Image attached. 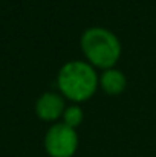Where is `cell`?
Masks as SVG:
<instances>
[{
    "mask_svg": "<svg viewBox=\"0 0 156 157\" xmlns=\"http://www.w3.org/2000/svg\"><path fill=\"white\" fill-rule=\"evenodd\" d=\"M58 87L67 99L74 102L87 101L97 90L98 78L94 67L84 61L66 63L58 73Z\"/></svg>",
    "mask_w": 156,
    "mask_h": 157,
    "instance_id": "1",
    "label": "cell"
},
{
    "mask_svg": "<svg viewBox=\"0 0 156 157\" xmlns=\"http://www.w3.org/2000/svg\"><path fill=\"white\" fill-rule=\"evenodd\" d=\"M81 49L90 64L112 69L121 56L119 40L104 28H90L81 37Z\"/></svg>",
    "mask_w": 156,
    "mask_h": 157,
    "instance_id": "2",
    "label": "cell"
},
{
    "mask_svg": "<svg viewBox=\"0 0 156 157\" xmlns=\"http://www.w3.org/2000/svg\"><path fill=\"white\" fill-rule=\"evenodd\" d=\"M45 148L51 157H72L78 148L75 128L63 124H54L45 136Z\"/></svg>",
    "mask_w": 156,
    "mask_h": 157,
    "instance_id": "3",
    "label": "cell"
},
{
    "mask_svg": "<svg viewBox=\"0 0 156 157\" xmlns=\"http://www.w3.org/2000/svg\"><path fill=\"white\" fill-rule=\"evenodd\" d=\"M35 113L42 121H57L64 113V101L57 93H43L35 102Z\"/></svg>",
    "mask_w": 156,
    "mask_h": 157,
    "instance_id": "4",
    "label": "cell"
},
{
    "mask_svg": "<svg viewBox=\"0 0 156 157\" xmlns=\"http://www.w3.org/2000/svg\"><path fill=\"white\" fill-rule=\"evenodd\" d=\"M100 84L103 87V90L109 95H118L126 89V76L122 75V72L116 70V69H107L100 78Z\"/></svg>",
    "mask_w": 156,
    "mask_h": 157,
    "instance_id": "5",
    "label": "cell"
},
{
    "mask_svg": "<svg viewBox=\"0 0 156 157\" xmlns=\"http://www.w3.org/2000/svg\"><path fill=\"white\" fill-rule=\"evenodd\" d=\"M63 119H64V124H66V125L75 128V127H78V125L81 124V121H83V111H81V108H80L78 105H72V107H69V108L64 110Z\"/></svg>",
    "mask_w": 156,
    "mask_h": 157,
    "instance_id": "6",
    "label": "cell"
}]
</instances>
